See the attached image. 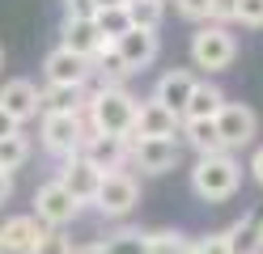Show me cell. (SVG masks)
I'll list each match as a JSON object with an SVG mask.
<instances>
[{
    "label": "cell",
    "mask_w": 263,
    "mask_h": 254,
    "mask_svg": "<svg viewBox=\"0 0 263 254\" xmlns=\"http://www.w3.org/2000/svg\"><path fill=\"white\" fill-rule=\"evenodd\" d=\"M178 144H187L195 157H212V152H229L221 131H217V119H183V131H178Z\"/></svg>",
    "instance_id": "obj_17"
},
{
    "label": "cell",
    "mask_w": 263,
    "mask_h": 254,
    "mask_svg": "<svg viewBox=\"0 0 263 254\" xmlns=\"http://www.w3.org/2000/svg\"><path fill=\"white\" fill-rule=\"evenodd\" d=\"M72 254H106V242H85V246H77Z\"/></svg>",
    "instance_id": "obj_37"
},
{
    "label": "cell",
    "mask_w": 263,
    "mask_h": 254,
    "mask_svg": "<svg viewBox=\"0 0 263 254\" xmlns=\"http://www.w3.org/2000/svg\"><path fill=\"white\" fill-rule=\"evenodd\" d=\"M13 131H17V123H13V114H5V106H0V140L13 135Z\"/></svg>",
    "instance_id": "obj_36"
},
{
    "label": "cell",
    "mask_w": 263,
    "mask_h": 254,
    "mask_svg": "<svg viewBox=\"0 0 263 254\" xmlns=\"http://www.w3.org/2000/svg\"><path fill=\"white\" fill-rule=\"evenodd\" d=\"M0 106L5 114H13V123L26 127L30 119H39V85L26 81V76H13L0 85Z\"/></svg>",
    "instance_id": "obj_13"
},
{
    "label": "cell",
    "mask_w": 263,
    "mask_h": 254,
    "mask_svg": "<svg viewBox=\"0 0 263 254\" xmlns=\"http://www.w3.org/2000/svg\"><path fill=\"white\" fill-rule=\"evenodd\" d=\"M195 81H200V76H195L191 68H170V72H161V76H157V85H153V93H149V97L183 114L187 97H191V89H195Z\"/></svg>",
    "instance_id": "obj_15"
},
{
    "label": "cell",
    "mask_w": 263,
    "mask_h": 254,
    "mask_svg": "<svg viewBox=\"0 0 263 254\" xmlns=\"http://www.w3.org/2000/svg\"><path fill=\"white\" fill-rule=\"evenodd\" d=\"M34 216H39L43 229H68L81 216V203L68 195V186H64L60 178H47L34 191Z\"/></svg>",
    "instance_id": "obj_6"
},
{
    "label": "cell",
    "mask_w": 263,
    "mask_h": 254,
    "mask_svg": "<svg viewBox=\"0 0 263 254\" xmlns=\"http://www.w3.org/2000/svg\"><path fill=\"white\" fill-rule=\"evenodd\" d=\"M187 254H229L225 233H212V237H191V250H187Z\"/></svg>",
    "instance_id": "obj_31"
},
{
    "label": "cell",
    "mask_w": 263,
    "mask_h": 254,
    "mask_svg": "<svg viewBox=\"0 0 263 254\" xmlns=\"http://www.w3.org/2000/svg\"><path fill=\"white\" fill-rule=\"evenodd\" d=\"M60 34H64L60 43L68 47V51H77V55H85L89 64H93V60H98V55L106 51V38L98 34V26H93V22H72V17H64Z\"/></svg>",
    "instance_id": "obj_18"
},
{
    "label": "cell",
    "mask_w": 263,
    "mask_h": 254,
    "mask_svg": "<svg viewBox=\"0 0 263 254\" xmlns=\"http://www.w3.org/2000/svg\"><path fill=\"white\" fill-rule=\"evenodd\" d=\"M144 246H149V254H187L191 237L183 229H153V233H144Z\"/></svg>",
    "instance_id": "obj_25"
},
{
    "label": "cell",
    "mask_w": 263,
    "mask_h": 254,
    "mask_svg": "<svg viewBox=\"0 0 263 254\" xmlns=\"http://www.w3.org/2000/svg\"><path fill=\"white\" fill-rule=\"evenodd\" d=\"M115 51H119V60L127 64V72H140V68H149L161 55V34L144 30V26H132L123 38L115 43Z\"/></svg>",
    "instance_id": "obj_12"
},
{
    "label": "cell",
    "mask_w": 263,
    "mask_h": 254,
    "mask_svg": "<svg viewBox=\"0 0 263 254\" xmlns=\"http://www.w3.org/2000/svg\"><path fill=\"white\" fill-rule=\"evenodd\" d=\"M93 76L98 85H110V89H127V64L119 60V51H115V43H106V51L93 60Z\"/></svg>",
    "instance_id": "obj_22"
},
{
    "label": "cell",
    "mask_w": 263,
    "mask_h": 254,
    "mask_svg": "<svg viewBox=\"0 0 263 254\" xmlns=\"http://www.w3.org/2000/svg\"><path fill=\"white\" fill-rule=\"evenodd\" d=\"M127 13H132V26H144V30H161V17H166V5H157V0H127Z\"/></svg>",
    "instance_id": "obj_26"
},
{
    "label": "cell",
    "mask_w": 263,
    "mask_h": 254,
    "mask_svg": "<svg viewBox=\"0 0 263 254\" xmlns=\"http://www.w3.org/2000/svg\"><path fill=\"white\" fill-rule=\"evenodd\" d=\"M47 229L39 225V216L30 212V216H9L5 225H0V246H5V254H30L39 246V237Z\"/></svg>",
    "instance_id": "obj_16"
},
{
    "label": "cell",
    "mask_w": 263,
    "mask_h": 254,
    "mask_svg": "<svg viewBox=\"0 0 263 254\" xmlns=\"http://www.w3.org/2000/svg\"><path fill=\"white\" fill-rule=\"evenodd\" d=\"M0 254H5V246H0Z\"/></svg>",
    "instance_id": "obj_41"
},
{
    "label": "cell",
    "mask_w": 263,
    "mask_h": 254,
    "mask_svg": "<svg viewBox=\"0 0 263 254\" xmlns=\"http://www.w3.org/2000/svg\"><path fill=\"white\" fill-rule=\"evenodd\" d=\"M225 89L217 81H195V89L187 97V106H183V119H217L221 106H225Z\"/></svg>",
    "instance_id": "obj_20"
},
{
    "label": "cell",
    "mask_w": 263,
    "mask_h": 254,
    "mask_svg": "<svg viewBox=\"0 0 263 254\" xmlns=\"http://www.w3.org/2000/svg\"><path fill=\"white\" fill-rule=\"evenodd\" d=\"M85 123H89L93 131L127 135V140H132V123H136V97H132L127 89L98 85L93 93H85Z\"/></svg>",
    "instance_id": "obj_2"
},
{
    "label": "cell",
    "mask_w": 263,
    "mask_h": 254,
    "mask_svg": "<svg viewBox=\"0 0 263 254\" xmlns=\"http://www.w3.org/2000/svg\"><path fill=\"white\" fill-rule=\"evenodd\" d=\"M174 13L191 26H204L208 13H212V0H174Z\"/></svg>",
    "instance_id": "obj_28"
},
{
    "label": "cell",
    "mask_w": 263,
    "mask_h": 254,
    "mask_svg": "<svg viewBox=\"0 0 263 254\" xmlns=\"http://www.w3.org/2000/svg\"><path fill=\"white\" fill-rule=\"evenodd\" d=\"M208 22H217V26H234V22H238V0H212Z\"/></svg>",
    "instance_id": "obj_32"
},
{
    "label": "cell",
    "mask_w": 263,
    "mask_h": 254,
    "mask_svg": "<svg viewBox=\"0 0 263 254\" xmlns=\"http://www.w3.org/2000/svg\"><path fill=\"white\" fill-rule=\"evenodd\" d=\"M140 203V178L132 169H106L93 195V212L106 220H127Z\"/></svg>",
    "instance_id": "obj_5"
},
{
    "label": "cell",
    "mask_w": 263,
    "mask_h": 254,
    "mask_svg": "<svg viewBox=\"0 0 263 254\" xmlns=\"http://www.w3.org/2000/svg\"><path fill=\"white\" fill-rule=\"evenodd\" d=\"M106 254H149V246H144V233L136 229H119L106 237Z\"/></svg>",
    "instance_id": "obj_27"
},
{
    "label": "cell",
    "mask_w": 263,
    "mask_h": 254,
    "mask_svg": "<svg viewBox=\"0 0 263 254\" xmlns=\"http://www.w3.org/2000/svg\"><path fill=\"white\" fill-rule=\"evenodd\" d=\"M68 110H85V89H68V85L39 89V114H68Z\"/></svg>",
    "instance_id": "obj_21"
},
{
    "label": "cell",
    "mask_w": 263,
    "mask_h": 254,
    "mask_svg": "<svg viewBox=\"0 0 263 254\" xmlns=\"http://www.w3.org/2000/svg\"><path fill=\"white\" fill-rule=\"evenodd\" d=\"M30 254H72V246H68V237H64V229H47Z\"/></svg>",
    "instance_id": "obj_29"
},
{
    "label": "cell",
    "mask_w": 263,
    "mask_h": 254,
    "mask_svg": "<svg viewBox=\"0 0 263 254\" xmlns=\"http://www.w3.org/2000/svg\"><path fill=\"white\" fill-rule=\"evenodd\" d=\"M183 131V114L161 106V102L144 97L136 102V123H132V140H178Z\"/></svg>",
    "instance_id": "obj_8"
},
{
    "label": "cell",
    "mask_w": 263,
    "mask_h": 254,
    "mask_svg": "<svg viewBox=\"0 0 263 254\" xmlns=\"http://www.w3.org/2000/svg\"><path fill=\"white\" fill-rule=\"evenodd\" d=\"M93 26H98V34H102L106 43H119L123 34L132 30V13H127V5H110V9H98Z\"/></svg>",
    "instance_id": "obj_24"
},
{
    "label": "cell",
    "mask_w": 263,
    "mask_h": 254,
    "mask_svg": "<svg viewBox=\"0 0 263 254\" xmlns=\"http://www.w3.org/2000/svg\"><path fill=\"white\" fill-rule=\"evenodd\" d=\"M30 152H34V140H30V135L17 127L13 135H5V140H0V169H22L26 161H30Z\"/></svg>",
    "instance_id": "obj_23"
},
{
    "label": "cell",
    "mask_w": 263,
    "mask_h": 254,
    "mask_svg": "<svg viewBox=\"0 0 263 254\" xmlns=\"http://www.w3.org/2000/svg\"><path fill=\"white\" fill-rule=\"evenodd\" d=\"M191 68H200V72H225L229 64L238 60V38L229 34V26H217V22H204L195 26L191 34Z\"/></svg>",
    "instance_id": "obj_3"
},
{
    "label": "cell",
    "mask_w": 263,
    "mask_h": 254,
    "mask_svg": "<svg viewBox=\"0 0 263 254\" xmlns=\"http://www.w3.org/2000/svg\"><path fill=\"white\" fill-rule=\"evenodd\" d=\"M242 186V165L234 152H212V157H195L191 165V195L200 203H225L234 199Z\"/></svg>",
    "instance_id": "obj_1"
},
{
    "label": "cell",
    "mask_w": 263,
    "mask_h": 254,
    "mask_svg": "<svg viewBox=\"0 0 263 254\" xmlns=\"http://www.w3.org/2000/svg\"><path fill=\"white\" fill-rule=\"evenodd\" d=\"M85 157L102 169H127V152H132V140L127 135H106V131H89V140H85Z\"/></svg>",
    "instance_id": "obj_14"
},
{
    "label": "cell",
    "mask_w": 263,
    "mask_h": 254,
    "mask_svg": "<svg viewBox=\"0 0 263 254\" xmlns=\"http://www.w3.org/2000/svg\"><path fill=\"white\" fill-rule=\"evenodd\" d=\"M98 9H110V5H127V0H93Z\"/></svg>",
    "instance_id": "obj_38"
},
{
    "label": "cell",
    "mask_w": 263,
    "mask_h": 254,
    "mask_svg": "<svg viewBox=\"0 0 263 254\" xmlns=\"http://www.w3.org/2000/svg\"><path fill=\"white\" fill-rule=\"evenodd\" d=\"M183 161V144L178 140H132L127 152V169L132 174H170V169Z\"/></svg>",
    "instance_id": "obj_10"
},
{
    "label": "cell",
    "mask_w": 263,
    "mask_h": 254,
    "mask_svg": "<svg viewBox=\"0 0 263 254\" xmlns=\"http://www.w3.org/2000/svg\"><path fill=\"white\" fill-rule=\"evenodd\" d=\"M157 5H170V0H157Z\"/></svg>",
    "instance_id": "obj_40"
},
{
    "label": "cell",
    "mask_w": 263,
    "mask_h": 254,
    "mask_svg": "<svg viewBox=\"0 0 263 254\" xmlns=\"http://www.w3.org/2000/svg\"><path fill=\"white\" fill-rule=\"evenodd\" d=\"M229 254H263V212H246L225 229Z\"/></svg>",
    "instance_id": "obj_19"
},
{
    "label": "cell",
    "mask_w": 263,
    "mask_h": 254,
    "mask_svg": "<svg viewBox=\"0 0 263 254\" xmlns=\"http://www.w3.org/2000/svg\"><path fill=\"white\" fill-rule=\"evenodd\" d=\"M64 5H68L64 17H72V22H93V17H98V5H93V0H64Z\"/></svg>",
    "instance_id": "obj_33"
},
{
    "label": "cell",
    "mask_w": 263,
    "mask_h": 254,
    "mask_svg": "<svg viewBox=\"0 0 263 254\" xmlns=\"http://www.w3.org/2000/svg\"><path fill=\"white\" fill-rule=\"evenodd\" d=\"M246 169H251V178H255V186H263V144L251 152V165H246Z\"/></svg>",
    "instance_id": "obj_34"
},
{
    "label": "cell",
    "mask_w": 263,
    "mask_h": 254,
    "mask_svg": "<svg viewBox=\"0 0 263 254\" xmlns=\"http://www.w3.org/2000/svg\"><path fill=\"white\" fill-rule=\"evenodd\" d=\"M238 22L251 30H263V0H238Z\"/></svg>",
    "instance_id": "obj_30"
},
{
    "label": "cell",
    "mask_w": 263,
    "mask_h": 254,
    "mask_svg": "<svg viewBox=\"0 0 263 254\" xmlns=\"http://www.w3.org/2000/svg\"><path fill=\"white\" fill-rule=\"evenodd\" d=\"M39 144L51 152V157H72V152L85 148L89 140V123H85V110H68V114H39Z\"/></svg>",
    "instance_id": "obj_4"
},
{
    "label": "cell",
    "mask_w": 263,
    "mask_h": 254,
    "mask_svg": "<svg viewBox=\"0 0 263 254\" xmlns=\"http://www.w3.org/2000/svg\"><path fill=\"white\" fill-rule=\"evenodd\" d=\"M0 68H5V47H0Z\"/></svg>",
    "instance_id": "obj_39"
},
{
    "label": "cell",
    "mask_w": 263,
    "mask_h": 254,
    "mask_svg": "<svg viewBox=\"0 0 263 254\" xmlns=\"http://www.w3.org/2000/svg\"><path fill=\"white\" fill-rule=\"evenodd\" d=\"M51 178H60L64 186H68V195L85 208V203H93V195H98L102 169H98L85 152H72V157H60V161H55V174H51Z\"/></svg>",
    "instance_id": "obj_9"
},
{
    "label": "cell",
    "mask_w": 263,
    "mask_h": 254,
    "mask_svg": "<svg viewBox=\"0 0 263 254\" xmlns=\"http://www.w3.org/2000/svg\"><path fill=\"white\" fill-rule=\"evenodd\" d=\"M217 131H221V140H225L229 152L251 148L255 135H259V114L251 106H242V102H225L221 114H217Z\"/></svg>",
    "instance_id": "obj_11"
},
{
    "label": "cell",
    "mask_w": 263,
    "mask_h": 254,
    "mask_svg": "<svg viewBox=\"0 0 263 254\" xmlns=\"http://www.w3.org/2000/svg\"><path fill=\"white\" fill-rule=\"evenodd\" d=\"M9 199H13V174H9V169H0V208H5Z\"/></svg>",
    "instance_id": "obj_35"
},
{
    "label": "cell",
    "mask_w": 263,
    "mask_h": 254,
    "mask_svg": "<svg viewBox=\"0 0 263 254\" xmlns=\"http://www.w3.org/2000/svg\"><path fill=\"white\" fill-rule=\"evenodd\" d=\"M93 81V64L85 55H77L68 47H51L43 60V85H68V89H85Z\"/></svg>",
    "instance_id": "obj_7"
}]
</instances>
